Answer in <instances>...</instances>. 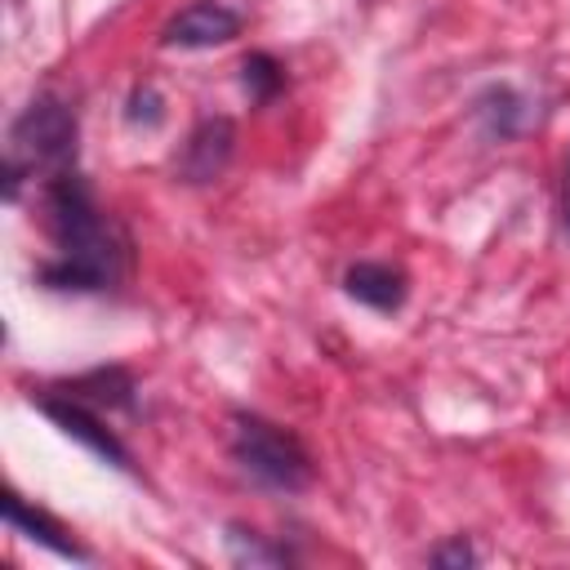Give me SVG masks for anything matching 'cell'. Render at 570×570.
I'll return each mask as SVG.
<instances>
[{"label": "cell", "mask_w": 570, "mask_h": 570, "mask_svg": "<svg viewBox=\"0 0 570 570\" xmlns=\"http://www.w3.org/2000/svg\"><path fill=\"white\" fill-rule=\"evenodd\" d=\"M45 232H49V258L40 263V281L49 289H111L125 276L129 245L120 227L102 214L94 200L85 174L62 169L45 178Z\"/></svg>", "instance_id": "1"}, {"label": "cell", "mask_w": 570, "mask_h": 570, "mask_svg": "<svg viewBox=\"0 0 570 570\" xmlns=\"http://www.w3.org/2000/svg\"><path fill=\"white\" fill-rule=\"evenodd\" d=\"M76 160V111L53 98L40 94L31 98L18 120L9 125V142H4V196H18V183L31 174H62Z\"/></svg>", "instance_id": "2"}, {"label": "cell", "mask_w": 570, "mask_h": 570, "mask_svg": "<svg viewBox=\"0 0 570 570\" xmlns=\"http://www.w3.org/2000/svg\"><path fill=\"white\" fill-rule=\"evenodd\" d=\"M232 459L272 490L312 485V454L303 450V441L263 414H232Z\"/></svg>", "instance_id": "3"}, {"label": "cell", "mask_w": 570, "mask_h": 570, "mask_svg": "<svg viewBox=\"0 0 570 570\" xmlns=\"http://www.w3.org/2000/svg\"><path fill=\"white\" fill-rule=\"evenodd\" d=\"M36 401V396H31ZM40 405V414L45 419H53L71 441H80L85 450H94L98 459H107L111 468H134V459H129V450L120 445V436L98 419V410L94 405H85V401H76V396H67V392H58V396H40L36 401Z\"/></svg>", "instance_id": "4"}, {"label": "cell", "mask_w": 570, "mask_h": 570, "mask_svg": "<svg viewBox=\"0 0 570 570\" xmlns=\"http://www.w3.org/2000/svg\"><path fill=\"white\" fill-rule=\"evenodd\" d=\"M236 36H240V13L227 9L223 0H191L160 31V40L169 49H214V45H227Z\"/></svg>", "instance_id": "5"}, {"label": "cell", "mask_w": 570, "mask_h": 570, "mask_svg": "<svg viewBox=\"0 0 570 570\" xmlns=\"http://www.w3.org/2000/svg\"><path fill=\"white\" fill-rule=\"evenodd\" d=\"M236 151V125L227 116H205L187 142H183V156H178V178L183 183H214L227 160Z\"/></svg>", "instance_id": "6"}, {"label": "cell", "mask_w": 570, "mask_h": 570, "mask_svg": "<svg viewBox=\"0 0 570 570\" xmlns=\"http://www.w3.org/2000/svg\"><path fill=\"white\" fill-rule=\"evenodd\" d=\"M4 521H9V530H18L22 539H31V543H40V548H49V552H58V557H71V561H85V557H89V552L76 543V534H71L58 517H49L45 508L27 503L18 490H4Z\"/></svg>", "instance_id": "7"}, {"label": "cell", "mask_w": 570, "mask_h": 570, "mask_svg": "<svg viewBox=\"0 0 570 570\" xmlns=\"http://www.w3.org/2000/svg\"><path fill=\"white\" fill-rule=\"evenodd\" d=\"M343 289H347L356 303L374 307V312H396V307L405 303V294H410V281H405V272L392 267V263H352V267L343 272Z\"/></svg>", "instance_id": "8"}, {"label": "cell", "mask_w": 570, "mask_h": 570, "mask_svg": "<svg viewBox=\"0 0 570 570\" xmlns=\"http://www.w3.org/2000/svg\"><path fill=\"white\" fill-rule=\"evenodd\" d=\"M58 392H67V396H76V401H85V405H94V410H102V405H107V410H129V405H134V379H129L120 365L89 370V374L62 383Z\"/></svg>", "instance_id": "9"}, {"label": "cell", "mask_w": 570, "mask_h": 570, "mask_svg": "<svg viewBox=\"0 0 570 570\" xmlns=\"http://www.w3.org/2000/svg\"><path fill=\"white\" fill-rule=\"evenodd\" d=\"M227 552H232V561H240V566H285V561H289L285 548L263 543V534H254V530H245V525H227Z\"/></svg>", "instance_id": "10"}, {"label": "cell", "mask_w": 570, "mask_h": 570, "mask_svg": "<svg viewBox=\"0 0 570 570\" xmlns=\"http://www.w3.org/2000/svg\"><path fill=\"white\" fill-rule=\"evenodd\" d=\"M281 85H285V76H281V62L272 53H249L245 58V89H249L254 102H267Z\"/></svg>", "instance_id": "11"}, {"label": "cell", "mask_w": 570, "mask_h": 570, "mask_svg": "<svg viewBox=\"0 0 570 570\" xmlns=\"http://www.w3.org/2000/svg\"><path fill=\"white\" fill-rule=\"evenodd\" d=\"M472 561H476V552H472L463 539H450L445 548L432 552V566H441V570H445V566H472Z\"/></svg>", "instance_id": "12"}, {"label": "cell", "mask_w": 570, "mask_h": 570, "mask_svg": "<svg viewBox=\"0 0 570 570\" xmlns=\"http://www.w3.org/2000/svg\"><path fill=\"white\" fill-rule=\"evenodd\" d=\"M561 209H566V227H570V165H566V196H561Z\"/></svg>", "instance_id": "13"}]
</instances>
